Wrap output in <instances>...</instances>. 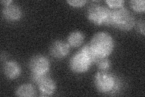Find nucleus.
I'll list each match as a JSON object with an SVG mask.
<instances>
[{"label":"nucleus","mask_w":145,"mask_h":97,"mask_svg":"<svg viewBox=\"0 0 145 97\" xmlns=\"http://www.w3.org/2000/svg\"><path fill=\"white\" fill-rule=\"evenodd\" d=\"M89 43L95 54L99 57H108L114 49V39L106 32L95 34Z\"/></svg>","instance_id":"nucleus-1"},{"label":"nucleus","mask_w":145,"mask_h":97,"mask_svg":"<svg viewBox=\"0 0 145 97\" xmlns=\"http://www.w3.org/2000/svg\"><path fill=\"white\" fill-rule=\"evenodd\" d=\"M112 9L111 26L123 31L133 29L135 20L133 13L124 6Z\"/></svg>","instance_id":"nucleus-2"},{"label":"nucleus","mask_w":145,"mask_h":97,"mask_svg":"<svg viewBox=\"0 0 145 97\" xmlns=\"http://www.w3.org/2000/svg\"><path fill=\"white\" fill-rule=\"evenodd\" d=\"M94 81L96 89L102 93H114L120 89L119 80L107 71L97 72L95 75Z\"/></svg>","instance_id":"nucleus-3"},{"label":"nucleus","mask_w":145,"mask_h":97,"mask_svg":"<svg viewBox=\"0 0 145 97\" xmlns=\"http://www.w3.org/2000/svg\"><path fill=\"white\" fill-rule=\"evenodd\" d=\"M88 20L97 26H111L112 9L106 6L93 5L91 6L87 12Z\"/></svg>","instance_id":"nucleus-4"},{"label":"nucleus","mask_w":145,"mask_h":97,"mask_svg":"<svg viewBox=\"0 0 145 97\" xmlns=\"http://www.w3.org/2000/svg\"><path fill=\"white\" fill-rule=\"evenodd\" d=\"M69 63L71 70L73 72L78 73L87 72L93 64L80 50L73 55V56L71 58Z\"/></svg>","instance_id":"nucleus-5"},{"label":"nucleus","mask_w":145,"mask_h":97,"mask_svg":"<svg viewBox=\"0 0 145 97\" xmlns=\"http://www.w3.org/2000/svg\"><path fill=\"white\" fill-rule=\"evenodd\" d=\"M50 63L49 59L42 55H35L29 61V69L31 73H45L49 72Z\"/></svg>","instance_id":"nucleus-6"},{"label":"nucleus","mask_w":145,"mask_h":97,"mask_svg":"<svg viewBox=\"0 0 145 97\" xmlns=\"http://www.w3.org/2000/svg\"><path fill=\"white\" fill-rule=\"evenodd\" d=\"M70 51V46L69 43L62 40H56L52 44L50 52L52 56L57 59L66 57Z\"/></svg>","instance_id":"nucleus-7"},{"label":"nucleus","mask_w":145,"mask_h":97,"mask_svg":"<svg viewBox=\"0 0 145 97\" xmlns=\"http://www.w3.org/2000/svg\"><path fill=\"white\" fill-rule=\"evenodd\" d=\"M2 13L3 16L6 20L12 22L20 20L22 15L21 9L16 4L12 3L4 6Z\"/></svg>","instance_id":"nucleus-8"},{"label":"nucleus","mask_w":145,"mask_h":97,"mask_svg":"<svg viewBox=\"0 0 145 97\" xmlns=\"http://www.w3.org/2000/svg\"><path fill=\"white\" fill-rule=\"evenodd\" d=\"M3 71L5 76L10 80H15L20 77L21 73V68L16 61H8L3 66Z\"/></svg>","instance_id":"nucleus-9"},{"label":"nucleus","mask_w":145,"mask_h":97,"mask_svg":"<svg viewBox=\"0 0 145 97\" xmlns=\"http://www.w3.org/2000/svg\"><path fill=\"white\" fill-rule=\"evenodd\" d=\"M39 90L43 96H50L56 89V82L50 77L45 78L38 84Z\"/></svg>","instance_id":"nucleus-10"},{"label":"nucleus","mask_w":145,"mask_h":97,"mask_svg":"<svg viewBox=\"0 0 145 97\" xmlns=\"http://www.w3.org/2000/svg\"><path fill=\"white\" fill-rule=\"evenodd\" d=\"M84 34L80 31H73L68 36V43L73 48H78L84 43Z\"/></svg>","instance_id":"nucleus-11"},{"label":"nucleus","mask_w":145,"mask_h":97,"mask_svg":"<svg viewBox=\"0 0 145 97\" xmlns=\"http://www.w3.org/2000/svg\"><path fill=\"white\" fill-rule=\"evenodd\" d=\"M15 95L18 96L33 97L36 96V91L32 84H24L18 87Z\"/></svg>","instance_id":"nucleus-12"},{"label":"nucleus","mask_w":145,"mask_h":97,"mask_svg":"<svg viewBox=\"0 0 145 97\" xmlns=\"http://www.w3.org/2000/svg\"><path fill=\"white\" fill-rule=\"evenodd\" d=\"M80 50L81 52H82L88 58V59L92 62V63H94L95 61H96L97 58L99 57L95 54L93 49L91 48L89 43L84 45Z\"/></svg>","instance_id":"nucleus-13"},{"label":"nucleus","mask_w":145,"mask_h":97,"mask_svg":"<svg viewBox=\"0 0 145 97\" xmlns=\"http://www.w3.org/2000/svg\"><path fill=\"white\" fill-rule=\"evenodd\" d=\"M94 63L101 71H107L111 67V62L107 57H98Z\"/></svg>","instance_id":"nucleus-14"},{"label":"nucleus","mask_w":145,"mask_h":97,"mask_svg":"<svg viewBox=\"0 0 145 97\" xmlns=\"http://www.w3.org/2000/svg\"><path fill=\"white\" fill-rule=\"evenodd\" d=\"M130 6L137 12H144L145 11V1L144 0H132L129 1Z\"/></svg>","instance_id":"nucleus-15"},{"label":"nucleus","mask_w":145,"mask_h":97,"mask_svg":"<svg viewBox=\"0 0 145 97\" xmlns=\"http://www.w3.org/2000/svg\"><path fill=\"white\" fill-rule=\"evenodd\" d=\"M50 77L49 72L45 73H31V78L33 82L36 84H38L39 83L42 81L45 78Z\"/></svg>","instance_id":"nucleus-16"},{"label":"nucleus","mask_w":145,"mask_h":97,"mask_svg":"<svg viewBox=\"0 0 145 97\" xmlns=\"http://www.w3.org/2000/svg\"><path fill=\"white\" fill-rule=\"evenodd\" d=\"M105 3L111 9H117L123 7L125 1L123 0H106Z\"/></svg>","instance_id":"nucleus-17"},{"label":"nucleus","mask_w":145,"mask_h":97,"mask_svg":"<svg viewBox=\"0 0 145 97\" xmlns=\"http://www.w3.org/2000/svg\"><path fill=\"white\" fill-rule=\"evenodd\" d=\"M67 2L70 6L75 7H82L87 3V1H85V0H68Z\"/></svg>","instance_id":"nucleus-18"},{"label":"nucleus","mask_w":145,"mask_h":97,"mask_svg":"<svg viewBox=\"0 0 145 97\" xmlns=\"http://www.w3.org/2000/svg\"><path fill=\"white\" fill-rule=\"evenodd\" d=\"M138 29L143 35H144V21H140L138 24Z\"/></svg>","instance_id":"nucleus-19"},{"label":"nucleus","mask_w":145,"mask_h":97,"mask_svg":"<svg viewBox=\"0 0 145 97\" xmlns=\"http://www.w3.org/2000/svg\"><path fill=\"white\" fill-rule=\"evenodd\" d=\"M12 3L13 1H11V0H10V1H1V3L3 4L4 6L9 5V4H10Z\"/></svg>","instance_id":"nucleus-20"}]
</instances>
